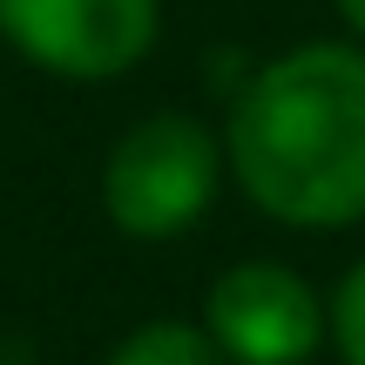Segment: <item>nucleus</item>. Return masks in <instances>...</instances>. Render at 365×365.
<instances>
[{
    "label": "nucleus",
    "mask_w": 365,
    "mask_h": 365,
    "mask_svg": "<svg viewBox=\"0 0 365 365\" xmlns=\"http://www.w3.org/2000/svg\"><path fill=\"white\" fill-rule=\"evenodd\" d=\"M339 14H345V27L365 41V0H339Z\"/></svg>",
    "instance_id": "obj_7"
},
{
    "label": "nucleus",
    "mask_w": 365,
    "mask_h": 365,
    "mask_svg": "<svg viewBox=\"0 0 365 365\" xmlns=\"http://www.w3.org/2000/svg\"><path fill=\"white\" fill-rule=\"evenodd\" d=\"M325 304L284 264H237L210 284L203 331L230 365H304L325 345Z\"/></svg>",
    "instance_id": "obj_4"
},
{
    "label": "nucleus",
    "mask_w": 365,
    "mask_h": 365,
    "mask_svg": "<svg viewBox=\"0 0 365 365\" xmlns=\"http://www.w3.org/2000/svg\"><path fill=\"white\" fill-rule=\"evenodd\" d=\"M331 345L345 365H365V257L345 271L339 298H331Z\"/></svg>",
    "instance_id": "obj_6"
},
{
    "label": "nucleus",
    "mask_w": 365,
    "mask_h": 365,
    "mask_svg": "<svg viewBox=\"0 0 365 365\" xmlns=\"http://www.w3.org/2000/svg\"><path fill=\"white\" fill-rule=\"evenodd\" d=\"M223 182V149L217 135L196 115H143L102 163V210L122 237H143V244H163V237L190 230L210 210Z\"/></svg>",
    "instance_id": "obj_2"
},
{
    "label": "nucleus",
    "mask_w": 365,
    "mask_h": 365,
    "mask_svg": "<svg viewBox=\"0 0 365 365\" xmlns=\"http://www.w3.org/2000/svg\"><path fill=\"white\" fill-rule=\"evenodd\" d=\"M163 0H0V41L61 81H115L156 48Z\"/></svg>",
    "instance_id": "obj_3"
},
{
    "label": "nucleus",
    "mask_w": 365,
    "mask_h": 365,
    "mask_svg": "<svg viewBox=\"0 0 365 365\" xmlns=\"http://www.w3.org/2000/svg\"><path fill=\"white\" fill-rule=\"evenodd\" d=\"M244 196L277 223L339 230L365 217V48L304 41L244 81L223 135Z\"/></svg>",
    "instance_id": "obj_1"
},
{
    "label": "nucleus",
    "mask_w": 365,
    "mask_h": 365,
    "mask_svg": "<svg viewBox=\"0 0 365 365\" xmlns=\"http://www.w3.org/2000/svg\"><path fill=\"white\" fill-rule=\"evenodd\" d=\"M108 365H230L217 352V339H210L203 325H182V318H156V325L129 331V339L115 345V359Z\"/></svg>",
    "instance_id": "obj_5"
}]
</instances>
